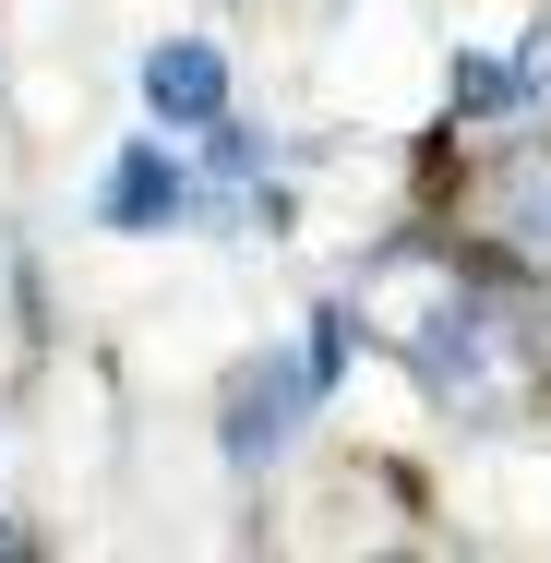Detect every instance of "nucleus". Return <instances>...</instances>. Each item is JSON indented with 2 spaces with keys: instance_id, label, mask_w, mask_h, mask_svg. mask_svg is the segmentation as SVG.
I'll use <instances>...</instances> for the list:
<instances>
[{
  "instance_id": "nucleus-1",
  "label": "nucleus",
  "mask_w": 551,
  "mask_h": 563,
  "mask_svg": "<svg viewBox=\"0 0 551 563\" xmlns=\"http://www.w3.org/2000/svg\"><path fill=\"white\" fill-rule=\"evenodd\" d=\"M348 312L372 324V336L396 347L420 384H432L455 420H480V432H504L516 408H528V372H540V324L492 288V276H467L443 240H384L372 264H360V288H348Z\"/></svg>"
},
{
  "instance_id": "nucleus-2",
  "label": "nucleus",
  "mask_w": 551,
  "mask_h": 563,
  "mask_svg": "<svg viewBox=\"0 0 551 563\" xmlns=\"http://www.w3.org/2000/svg\"><path fill=\"white\" fill-rule=\"evenodd\" d=\"M300 408H324V396H312V372H300L288 347H264V360L228 384V467H276L288 432H300Z\"/></svg>"
},
{
  "instance_id": "nucleus-3",
  "label": "nucleus",
  "mask_w": 551,
  "mask_h": 563,
  "mask_svg": "<svg viewBox=\"0 0 551 563\" xmlns=\"http://www.w3.org/2000/svg\"><path fill=\"white\" fill-rule=\"evenodd\" d=\"M192 217V168L168 156V144H120L109 180H97V228H120V240H156V228Z\"/></svg>"
},
{
  "instance_id": "nucleus-4",
  "label": "nucleus",
  "mask_w": 551,
  "mask_h": 563,
  "mask_svg": "<svg viewBox=\"0 0 551 563\" xmlns=\"http://www.w3.org/2000/svg\"><path fill=\"white\" fill-rule=\"evenodd\" d=\"M144 109L168 120V132H205L228 109V60L205 36H168V48H144Z\"/></svg>"
},
{
  "instance_id": "nucleus-5",
  "label": "nucleus",
  "mask_w": 551,
  "mask_h": 563,
  "mask_svg": "<svg viewBox=\"0 0 551 563\" xmlns=\"http://www.w3.org/2000/svg\"><path fill=\"white\" fill-rule=\"evenodd\" d=\"M480 217L504 228L516 252H551V144L504 156V180H480Z\"/></svg>"
},
{
  "instance_id": "nucleus-6",
  "label": "nucleus",
  "mask_w": 551,
  "mask_h": 563,
  "mask_svg": "<svg viewBox=\"0 0 551 563\" xmlns=\"http://www.w3.org/2000/svg\"><path fill=\"white\" fill-rule=\"evenodd\" d=\"M348 336H360V312L335 300V312H312V336H300V372H312V396H335L348 384Z\"/></svg>"
},
{
  "instance_id": "nucleus-7",
  "label": "nucleus",
  "mask_w": 551,
  "mask_h": 563,
  "mask_svg": "<svg viewBox=\"0 0 551 563\" xmlns=\"http://www.w3.org/2000/svg\"><path fill=\"white\" fill-rule=\"evenodd\" d=\"M0 552H24V528H12V516H0Z\"/></svg>"
}]
</instances>
